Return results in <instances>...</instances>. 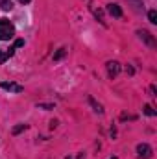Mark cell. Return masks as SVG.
<instances>
[{
	"mask_svg": "<svg viewBox=\"0 0 157 159\" xmlns=\"http://www.w3.org/2000/svg\"><path fill=\"white\" fill-rule=\"evenodd\" d=\"M15 35V26L6 20V19H0V41H9L13 39Z\"/></svg>",
	"mask_w": 157,
	"mask_h": 159,
	"instance_id": "6da1fadb",
	"label": "cell"
},
{
	"mask_svg": "<svg viewBox=\"0 0 157 159\" xmlns=\"http://www.w3.org/2000/svg\"><path fill=\"white\" fill-rule=\"evenodd\" d=\"M0 87H2L4 91H11V93H22V91H24V87H22V85L13 83V81H2V83H0Z\"/></svg>",
	"mask_w": 157,
	"mask_h": 159,
	"instance_id": "7a4b0ae2",
	"label": "cell"
},
{
	"mask_svg": "<svg viewBox=\"0 0 157 159\" xmlns=\"http://www.w3.org/2000/svg\"><path fill=\"white\" fill-rule=\"evenodd\" d=\"M118 72H120V63L118 61H109L107 63V74H109V78H117Z\"/></svg>",
	"mask_w": 157,
	"mask_h": 159,
	"instance_id": "3957f363",
	"label": "cell"
},
{
	"mask_svg": "<svg viewBox=\"0 0 157 159\" xmlns=\"http://www.w3.org/2000/svg\"><path fill=\"white\" fill-rule=\"evenodd\" d=\"M137 156L142 157V159L152 157V148H150L148 144H139V146H137Z\"/></svg>",
	"mask_w": 157,
	"mask_h": 159,
	"instance_id": "277c9868",
	"label": "cell"
},
{
	"mask_svg": "<svg viewBox=\"0 0 157 159\" xmlns=\"http://www.w3.org/2000/svg\"><path fill=\"white\" fill-rule=\"evenodd\" d=\"M137 34L141 35V39H144L148 44H150V46H155V41H154V37L150 35V32H146V30H139Z\"/></svg>",
	"mask_w": 157,
	"mask_h": 159,
	"instance_id": "5b68a950",
	"label": "cell"
},
{
	"mask_svg": "<svg viewBox=\"0 0 157 159\" xmlns=\"http://www.w3.org/2000/svg\"><path fill=\"white\" fill-rule=\"evenodd\" d=\"M107 11H109L113 17H117V19H120V17H122V9L118 7L117 4H109V6H107Z\"/></svg>",
	"mask_w": 157,
	"mask_h": 159,
	"instance_id": "8992f818",
	"label": "cell"
},
{
	"mask_svg": "<svg viewBox=\"0 0 157 159\" xmlns=\"http://www.w3.org/2000/svg\"><path fill=\"white\" fill-rule=\"evenodd\" d=\"M0 7H2L4 11H11L13 2H11V0H0Z\"/></svg>",
	"mask_w": 157,
	"mask_h": 159,
	"instance_id": "52a82bcc",
	"label": "cell"
},
{
	"mask_svg": "<svg viewBox=\"0 0 157 159\" xmlns=\"http://www.w3.org/2000/svg\"><path fill=\"white\" fill-rule=\"evenodd\" d=\"M148 20L154 22V24L157 22V11L155 9H150V11H148Z\"/></svg>",
	"mask_w": 157,
	"mask_h": 159,
	"instance_id": "ba28073f",
	"label": "cell"
},
{
	"mask_svg": "<svg viewBox=\"0 0 157 159\" xmlns=\"http://www.w3.org/2000/svg\"><path fill=\"white\" fill-rule=\"evenodd\" d=\"M89 102H91V106H92V107H94V111H98V113H102V111H104V109H102V106H100V104H96V102H94V98H92V96H91V98H89Z\"/></svg>",
	"mask_w": 157,
	"mask_h": 159,
	"instance_id": "9c48e42d",
	"label": "cell"
},
{
	"mask_svg": "<svg viewBox=\"0 0 157 159\" xmlns=\"http://www.w3.org/2000/svg\"><path fill=\"white\" fill-rule=\"evenodd\" d=\"M144 113H146L148 117H154V115H155V111H154L152 106H144Z\"/></svg>",
	"mask_w": 157,
	"mask_h": 159,
	"instance_id": "30bf717a",
	"label": "cell"
},
{
	"mask_svg": "<svg viewBox=\"0 0 157 159\" xmlns=\"http://www.w3.org/2000/svg\"><path fill=\"white\" fill-rule=\"evenodd\" d=\"M22 129H26V124H19V126H15V128H13V133L17 135V133H20Z\"/></svg>",
	"mask_w": 157,
	"mask_h": 159,
	"instance_id": "8fae6325",
	"label": "cell"
},
{
	"mask_svg": "<svg viewBox=\"0 0 157 159\" xmlns=\"http://www.w3.org/2000/svg\"><path fill=\"white\" fill-rule=\"evenodd\" d=\"M7 57H9V56H7V52H6L4 48H0V63H4Z\"/></svg>",
	"mask_w": 157,
	"mask_h": 159,
	"instance_id": "7c38bea8",
	"label": "cell"
},
{
	"mask_svg": "<svg viewBox=\"0 0 157 159\" xmlns=\"http://www.w3.org/2000/svg\"><path fill=\"white\" fill-rule=\"evenodd\" d=\"M63 56H65V48H61V50H57V54L54 56V59H61Z\"/></svg>",
	"mask_w": 157,
	"mask_h": 159,
	"instance_id": "4fadbf2b",
	"label": "cell"
},
{
	"mask_svg": "<svg viewBox=\"0 0 157 159\" xmlns=\"http://www.w3.org/2000/svg\"><path fill=\"white\" fill-rule=\"evenodd\" d=\"M133 4H135L137 9H142V2H141V0H133Z\"/></svg>",
	"mask_w": 157,
	"mask_h": 159,
	"instance_id": "5bb4252c",
	"label": "cell"
},
{
	"mask_svg": "<svg viewBox=\"0 0 157 159\" xmlns=\"http://www.w3.org/2000/svg\"><path fill=\"white\" fill-rule=\"evenodd\" d=\"M22 44H24V41H22V39H17V41H15V48H19V46H22Z\"/></svg>",
	"mask_w": 157,
	"mask_h": 159,
	"instance_id": "9a60e30c",
	"label": "cell"
},
{
	"mask_svg": "<svg viewBox=\"0 0 157 159\" xmlns=\"http://www.w3.org/2000/svg\"><path fill=\"white\" fill-rule=\"evenodd\" d=\"M19 2H20V4H30L32 0H19Z\"/></svg>",
	"mask_w": 157,
	"mask_h": 159,
	"instance_id": "2e32d148",
	"label": "cell"
}]
</instances>
